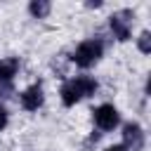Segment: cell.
Masks as SVG:
<instances>
[{
  "mask_svg": "<svg viewBox=\"0 0 151 151\" xmlns=\"http://www.w3.org/2000/svg\"><path fill=\"white\" fill-rule=\"evenodd\" d=\"M97 90H99V83L92 76H76V78H71V80H66L61 85L59 97H61V104L64 106H76L80 99L92 97Z\"/></svg>",
  "mask_w": 151,
  "mask_h": 151,
  "instance_id": "obj_1",
  "label": "cell"
},
{
  "mask_svg": "<svg viewBox=\"0 0 151 151\" xmlns=\"http://www.w3.org/2000/svg\"><path fill=\"white\" fill-rule=\"evenodd\" d=\"M104 57V40L101 38H85L83 42H78V47L71 54V61L78 68H90L94 66L99 59Z\"/></svg>",
  "mask_w": 151,
  "mask_h": 151,
  "instance_id": "obj_2",
  "label": "cell"
},
{
  "mask_svg": "<svg viewBox=\"0 0 151 151\" xmlns=\"http://www.w3.org/2000/svg\"><path fill=\"white\" fill-rule=\"evenodd\" d=\"M132 24H134V12L132 9H118L109 17V28L118 42H125L132 38Z\"/></svg>",
  "mask_w": 151,
  "mask_h": 151,
  "instance_id": "obj_3",
  "label": "cell"
},
{
  "mask_svg": "<svg viewBox=\"0 0 151 151\" xmlns=\"http://www.w3.org/2000/svg\"><path fill=\"white\" fill-rule=\"evenodd\" d=\"M92 120L101 132H113L120 125V113H118V109L113 104H99L92 111Z\"/></svg>",
  "mask_w": 151,
  "mask_h": 151,
  "instance_id": "obj_4",
  "label": "cell"
},
{
  "mask_svg": "<svg viewBox=\"0 0 151 151\" xmlns=\"http://www.w3.org/2000/svg\"><path fill=\"white\" fill-rule=\"evenodd\" d=\"M123 146L127 151H142L144 144H146V134H144V127L139 123H125L123 125Z\"/></svg>",
  "mask_w": 151,
  "mask_h": 151,
  "instance_id": "obj_5",
  "label": "cell"
},
{
  "mask_svg": "<svg viewBox=\"0 0 151 151\" xmlns=\"http://www.w3.org/2000/svg\"><path fill=\"white\" fill-rule=\"evenodd\" d=\"M42 101H45V92H42V85H40V83L28 85V87L19 94V104H21L24 111H38V109L42 106Z\"/></svg>",
  "mask_w": 151,
  "mask_h": 151,
  "instance_id": "obj_6",
  "label": "cell"
},
{
  "mask_svg": "<svg viewBox=\"0 0 151 151\" xmlns=\"http://www.w3.org/2000/svg\"><path fill=\"white\" fill-rule=\"evenodd\" d=\"M19 68H21V64H19L17 57L0 59V90H9L12 87V80L19 73Z\"/></svg>",
  "mask_w": 151,
  "mask_h": 151,
  "instance_id": "obj_7",
  "label": "cell"
},
{
  "mask_svg": "<svg viewBox=\"0 0 151 151\" xmlns=\"http://www.w3.org/2000/svg\"><path fill=\"white\" fill-rule=\"evenodd\" d=\"M28 12H31L33 19H45V17L52 12V2H47V0H31Z\"/></svg>",
  "mask_w": 151,
  "mask_h": 151,
  "instance_id": "obj_8",
  "label": "cell"
},
{
  "mask_svg": "<svg viewBox=\"0 0 151 151\" xmlns=\"http://www.w3.org/2000/svg\"><path fill=\"white\" fill-rule=\"evenodd\" d=\"M137 45H139V50H142L144 54H149V52H151V33H149V31H142V35L137 38Z\"/></svg>",
  "mask_w": 151,
  "mask_h": 151,
  "instance_id": "obj_9",
  "label": "cell"
},
{
  "mask_svg": "<svg viewBox=\"0 0 151 151\" xmlns=\"http://www.w3.org/2000/svg\"><path fill=\"white\" fill-rule=\"evenodd\" d=\"M7 123H9V113H7L5 106H0V132L7 127Z\"/></svg>",
  "mask_w": 151,
  "mask_h": 151,
  "instance_id": "obj_10",
  "label": "cell"
},
{
  "mask_svg": "<svg viewBox=\"0 0 151 151\" xmlns=\"http://www.w3.org/2000/svg\"><path fill=\"white\" fill-rule=\"evenodd\" d=\"M104 151H127V149H125L123 144H111V146H106Z\"/></svg>",
  "mask_w": 151,
  "mask_h": 151,
  "instance_id": "obj_11",
  "label": "cell"
}]
</instances>
